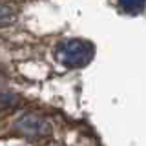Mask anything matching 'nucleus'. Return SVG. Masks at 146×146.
Wrapping results in <instances>:
<instances>
[{"mask_svg": "<svg viewBox=\"0 0 146 146\" xmlns=\"http://www.w3.org/2000/svg\"><path fill=\"white\" fill-rule=\"evenodd\" d=\"M18 102V97L11 91L6 90H0V110H9V108H15Z\"/></svg>", "mask_w": 146, "mask_h": 146, "instance_id": "4", "label": "nucleus"}, {"mask_svg": "<svg viewBox=\"0 0 146 146\" xmlns=\"http://www.w3.org/2000/svg\"><path fill=\"white\" fill-rule=\"evenodd\" d=\"M15 128L20 131L22 135H27V137H46L51 133V126L46 119L38 117V115H22L20 119L17 121Z\"/></svg>", "mask_w": 146, "mask_h": 146, "instance_id": "2", "label": "nucleus"}, {"mask_svg": "<svg viewBox=\"0 0 146 146\" xmlns=\"http://www.w3.org/2000/svg\"><path fill=\"white\" fill-rule=\"evenodd\" d=\"M119 6L126 13H141L146 6V0H119Z\"/></svg>", "mask_w": 146, "mask_h": 146, "instance_id": "3", "label": "nucleus"}, {"mask_svg": "<svg viewBox=\"0 0 146 146\" xmlns=\"http://www.w3.org/2000/svg\"><path fill=\"white\" fill-rule=\"evenodd\" d=\"M15 18H17V13L11 7L6 6V4H0V26L11 24V22H15Z\"/></svg>", "mask_w": 146, "mask_h": 146, "instance_id": "5", "label": "nucleus"}, {"mask_svg": "<svg viewBox=\"0 0 146 146\" xmlns=\"http://www.w3.org/2000/svg\"><path fill=\"white\" fill-rule=\"evenodd\" d=\"M58 60L68 68H82L93 57V48L82 40H68L58 48Z\"/></svg>", "mask_w": 146, "mask_h": 146, "instance_id": "1", "label": "nucleus"}, {"mask_svg": "<svg viewBox=\"0 0 146 146\" xmlns=\"http://www.w3.org/2000/svg\"><path fill=\"white\" fill-rule=\"evenodd\" d=\"M2 82H4V79H2V75H0V86H2Z\"/></svg>", "mask_w": 146, "mask_h": 146, "instance_id": "6", "label": "nucleus"}]
</instances>
